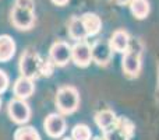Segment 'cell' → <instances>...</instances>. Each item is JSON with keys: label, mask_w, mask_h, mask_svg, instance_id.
<instances>
[{"label": "cell", "mask_w": 159, "mask_h": 140, "mask_svg": "<svg viewBox=\"0 0 159 140\" xmlns=\"http://www.w3.org/2000/svg\"><path fill=\"white\" fill-rule=\"evenodd\" d=\"M91 129L84 123L75 125L73 128L71 132V139L73 140H91Z\"/></svg>", "instance_id": "ac0fdd59"}, {"label": "cell", "mask_w": 159, "mask_h": 140, "mask_svg": "<svg viewBox=\"0 0 159 140\" xmlns=\"http://www.w3.org/2000/svg\"><path fill=\"white\" fill-rule=\"evenodd\" d=\"M109 45L112 51L119 53H124L130 46V36L124 30H117L113 32L112 38L109 41Z\"/></svg>", "instance_id": "8fae6325"}, {"label": "cell", "mask_w": 159, "mask_h": 140, "mask_svg": "<svg viewBox=\"0 0 159 140\" xmlns=\"http://www.w3.org/2000/svg\"><path fill=\"white\" fill-rule=\"evenodd\" d=\"M7 112L11 121L18 125L27 123L31 118V108L25 102V99H20V98L10 99L7 105Z\"/></svg>", "instance_id": "3957f363"}, {"label": "cell", "mask_w": 159, "mask_h": 140, "mask_svg": "<svg viewBox=\"0 0 159 140\" xmlns=\"http://www.w3.org/2000/svg\"><path fill=\"white\" fill-rule=\"evenodd\" d=\"M8 87V77L3 70H0V94L4 93Z\"/></svg>", "instance_id": "ffe728a7"}, {"label": "cell", "mask_w": 159, "mask_h": 140, "mask_svg": "<svg viewBox=\"0 0 159 140\" xmlns=\"http://www.w3.org/2000/svg\"><path fill=\"white\" fill-rule=\"evenodd\" d=\"M81 21L84 24V28L87 31V35H96L102 28V21L96 14L93 13H85L81 17Z\"/></svg>", "instance_id": "5bb4252c"}, {"label": "cell", "mask_w": 159, "mask_h": 140, "mask_svg": "<svg viewBox=\"0 0 159 140\" xmlns=\"http://www.w3.org/2000/svg\"><path fill=\"white\" fill-rule=\"evenodd\" d=\"M91 53H92V60L99 66H106L112 59V48L109 42L98 41L91 46Z\"/></svg>", "instance_id": "9c48e42d"}, {"label": "cell", "mask_w": 159, "mask_h": 140, "mask_svg": "<svg viewBox=\"0 0 159 140\" xmlns=\"http://www.w3.org/2000/svg\"><path fill=\"white\" fill-rule=\"evenodd\" d=\"M55 4H57V6H64V4H67V3L70 2V0H52Z\"/></svg>", "instance_id": "7402d4cb"}, {"label": "cell", "mask_w": 159, "mask_h": 140, "mask_svg": "<svg viewBox=\"0 0 159 140\" xmlns=\"http://www.w3.org/2000/svg\"><path fill=\"white\" fill-rule=\"evenodd\" d=\"M105 140H130V136L116 125L105 132Z\"/></svg>", "instance_id": "d6986e66"}, {"label": "cell", "mask_w": 159, "mask_h": 140, "mask_svg": "<svg viewBox=\"0 0 159 140\" xmlns=\"http://www.w3.org/2000/svg\"><path fill=\"white\" fill-rule=\"evenodd\" d=\"M43 128H45V132L48 133V136H50L53 139H57L66 132V121L59 113H50L45 119Z\"/></svg>", "instance_id": "52a82bcc"}, {"label": "cell", "mask_w": 159, "mask_h": 140, "mask_svg": "<svg viewBox=\"0 0 159 140\" xmlns=\"http://www.w3.org/2000/svg\"><path fill=\"white\" fill-rule=\"evenodd\" d=\"M49 53L55 66H66L71 59V46L64 41H57L50 46Z\"/></svg>", "instance_id": "8992f818"}, {"label": "cell", "mask_w": 159, "mask_h": 140, "mask_svg": "<svg viewBox=\"0 0 159 140\" xmlns=\"http://www.w3.org/2000/svg\"><path fill=\"white\" fill-rule=\"evenodd\" d=\"M113 2H115V3H117V4H126V3H130V2H131V0H113Z\"/></svg>", "instance_id": "603a6c76"}, {"label": "cell", "mask_w": 159, "mask_h": 140, "mask_svg": "<svg viewBox=\"0 0 159 140\" xmlns=\"http://www.w3.org/2000/svg\"><path fill=\"white\" fill-rule=\"evenodd\" d=\"M14 140H41V136L32 126H21L14 133Z\"/></svg>", "instance_id": "e0dca14e"}, {"label": "cell", "mask_w": 159, "mask_h": 140, "mask_svg": "<svg viewBox=\"0 0 159 140\" xmlns=\"http://www.w3.org/2000/svg\"><path fill=\"white\" fill-rule=\"evenodd\" d=\"M16 6L34 10V0H16Z\"/></svg>", "instance_id": "44dd1931"}, {"label": "cell", "mask_w": 159, "mask_h": 140, "mask_svg": "<svg viewBox=\"0 0 159 140\" xmlns=\"http://www.w3.org/2000/svg\"><path fill=\"white\" fill-rule=\"evenodd\" d=\"M11 22L18 30H30L35 22V13L31 8L14 6L11 11Z\"/></svg>", "instance_id": "5b68a950"}, {"label": "cell", "mask_w": 159, "mask_h": 140, "mask_svg": "<svg viewBox=\"0 0 159 140\" xmlns=\"http://www.w3.org/2000/svg\"><path fill=\"white\" fill-rule=\"evenodd\" d=\"M69 34L75 41H84V39L87 38L88 35H87V31H85L81 18H78V17L71 18V21H70V24H69Z\"/></svg>", "instance_id": "9a60e30c"}, {"label": "cell", "mask_w": 159, "mask_h": 140, "mask_svg": "<svg viewBox=\"0 0 159 140\" xmlns=\"http://www.w3.org/2000/svg\"><path fill=\"white\" fill-rule=\"evenodd\" d=\"M71 59L77 66L87 67L92 60L91 46L85 41H78L71 46Z\"/></svg>", "instance_id": "ba28073f"}, {"label": "cell", "mask_w": 159, "mask_h": 140, "mask_svg": "<svg viewBox=\"0 0 159 140\" xmlns=\"http://www.w3.org/2000/svg\"><path fill=\"white\" fill-rule=\"evenodd\" d=\"M34 91H35L34 81L31 79H28V77H24V76L17 79L16 83H14V85H13L14 95H16V98H20V99L30 98V97L34 94Z\"/></svg>", "instance_id": "30bf717a"}, {"label": "cell", "mask_w": 159, "mask_h": 140, "mask_svg": "<svg viewBox=\"0 0 159 140\" xmlns=\"http://www.w3.org/2000/svg\"><path fill=\"white\" fill-rule=\"evenodd\" d=\"M130 10L133 16L138 20L145 18L149 14V3L148 0H131L130 2Z\"/></svg>", "instance_id": "2e32d148"}, {"label": "cell", "mask_w": 159, "mask_h": 140, "mask_svg": "<svg viewBox=\"0 0 159 140\" xmlns=\"http://www.w3.org/2000/svg\"><path fill=\"white\" fill-rule=\"evenodd\" d=\"M63 140H73V139H71V138H64Z\"/></svg>", "instance_id": "cb8c5ba5"}, {"label": "cell", "mask_w": 159, "mask_h": 140, "mask_svg": "<svg viewBox=\"0 0 159 140\" xmlns=\"http://www.w3.org/2000/svg\"><path fill=\"white\" fill-rule=\"evenodd\" d=\"M116 122H117V118H116L115 112H112L109 109H102L95 115V123L103 132H106V130L112 129L113 126H116Z\"/></svg>", "instance_id": "4fadbf2b"}, {"label": "cell", "mask_w": 159, "mask_h": 140, "mask_svg": "<svg viewBox=\"0 0 159 140\" xmlns=\"http://www.w3.org/2000/svg\"><path fill=\"white\" fill-rule=\"evenodd\" d=\"M0 107H2V99H0Z\"/></svg>", "instance_id": "d4e9b609"}, {"label": "cell", "mask_w": 159, "mask_h": 140, "mask_svg": "<svg viewBox=\"0 0 159 140\" xmlns=\"http://www.w3.org/2000/svg\"><path fill=\"white\" fill-rule=\"evenodd\" d=\"M121 66H123V70L129 76H137L141 70V49L140 48H135L134 45L130 44L129 49L124 52Z\"/></svg>", "instance_id": "277c9868"}, {"label": "cell", "mask_w": 159, "mask_h": 140, "mask_svg": "<svg viewBox=\"0 0 159 140\" xmlns=\"http://www.w3.org/2000/svg\"><path fill=\"white\" fill-rule=\"evenodd\" d=\"M42 62L43 59L32 49H27L20 58V71L21 76L34 80L42 76Z\"/></svg>", "instance_id": "6da1fadb"}, {"label": "cell", "mask_w": 159, "mask_h": 140, "mask_svg": "<svg viewBox=\"0 0 159 140\" xmlns=\"http://www.w3.org/2000/svg\"><path fill=\"white\" fill-rule=\"evenodd\" d=\"M56 105L61 113H73L80 105L78 91L70 85L59 88L56 94Z\"/></svg>", "instance_id": "7a4b0ae2"}, {"label": "cell", "mask_w": 159, "mask_h": 140, "mask_svg": "<svg viewBox=\"0 0 159 140\" xmlns=\"http://www.w3.org/2000/svg\"><path fill=\"white\" fill-rule=\"evenodd\" d=\"M16 53V42L10 35H0V63L8 62Z\"/></svg>", "instance_id": "7c38bea8"}]
</instances>
